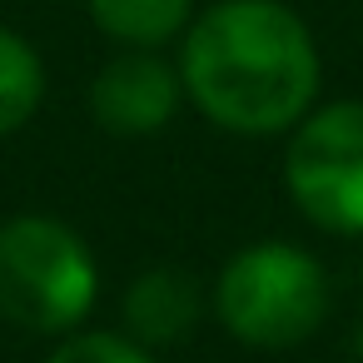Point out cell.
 Here are the masks:
<instances>
[{
    "instance_id": "obj_7",
    "label": "cell",
    "mask_w": 363,
    "mask_h": 363,
    "mask_svg": "<svg viewBox=\"0 0 363 363\" xmlns=\"http://www.w3.org/2000/svg\"><path fill=\"white\" fill-rule=\"evenodd\" d=\"M85 6L105 35L150 50V45H164L169 35L184 30L194 0H85Z\"/></svg>"
},
{
    "instance_id": "obj_3",
    "label": "cell",
    "mask_w": 363,
    "mask_h": 363,
    "mask_svg": "<svg viewBox=\"0 0 363 363\" xmlns=\"http://www.w3.org/2000/svg\"><path fill=\"white\" fill-rule=\"evenodd\" d=\"M219 323L249 348H294L328 313V279L294 244H254L234 254L214 284Z\"/></svg>"
},
{
    "instance_id": "obj_10",
    "label": "cell",
    "mask_w": 363,
    "mask_h": 363,
    "mask_svg": "<svg viewBox=\"0 0 363 363\" xmlns=\"http://www.w3.org/2000/svg\"><path fill=\"white\" fill-rule=\"evenodd\" d=\"M353 348H358V363H363V328H358V338H353Z\"/></svg>"
},
{
    "instance_id": "obj_9",
    "label": "cell",
    "mask_w": 363,
    "mask_h": 363,
    "mask_svg": "<svg viewBox=\"0 0 363 363\" xmlns=\"http://www.w3.org/2000/svg\"><path fill=\"white\" fill-rule=\"evenodd\" d=\"M50 363H155V358L120 333H75L50 353Z\"/></svg>"
},
{
    "instance_id": "obj_5",
    "label": "cell",
    "mask_w": 363,
    "mask_h": 363,
    "mask_svg": "<svg viewBox=\"0 0 363 363\" xmlns=\"http://www.w3.org/2000/svg\"><path fill=\"white\" fill-rule=\"evenodd\" d=\"M179 75L155 55H120L90 85V110L110 135H155L179 110Z\"/></svg>"
},
{
    "instance_id": "obj_6",
    "label": "cell",
    "mask_w": 363,
    "mask_h": 363,
    "mask_svg": "<svg viewBox=\"0 0 363 363\" xmlns=\"http://www.w3.org/2000/svg\"><path fill=\"white\" fill-rule=\"evenodd\" d=\"M125 318H130L135 338H145V343H174L199 318V284L184 269H150V274H140L130 284Z\"/></svg>"
},
{
    "instance_id": "obj_4",
    "label": "cell",
    "mask_w": 363,
    "mask_h": 363,
    "mask_svg": "<svg viewBox=\"0 0 363 363\" xmlns=\"http://www.w3.org/2000/svg\"><path fill=\"white\" fill-rule=\"evenodd\" d=\"M284 184L328 234H363V100H338L298 120Z\"/></svg>"
},
{
    "instance_id": "obj_2",
    "label": "cell",
    "mask_w": 363,
    "mask_h": 363,
    "mask_svg": "<svg viewBox=\"0 0 363 363\" xmlns=\"http://www.w3.org/2000/svg\"><path fill=\"white\" fill-rule=\"evenodd\" d=\"M100 294L85 239L45 214L0 224V313L30 333H70Z\"/></svg>"
},
{
    "instance_id": "obj_8",
    "label": "cell",
    "mask_w": 363,
    "mask_h": 363,
    "mask_svg": "<svg viewBox=\"0 0 363 363\" xmlns=\"http://www.w3.org/2000/svg\"><path fill=\"white\" fill-rule=\"evenodd\" d=\"M45 95V70L40 55L16 35V30H0V135H16Z\"/></svg>"
},
{
    "instance_id": "obj_1",
    "label": "cell",
    "mask_w": 363,
    "mask_h": 363,
    "mask_svg": "<svg viewBox=\"0 0 363 363\" xmlns=\"http://www.w3.org/2000/svg\"><path fill=\"white\" fill-rule=\"evenodd\" d=\"M179 80L219 130L279 135L318 95V50L279 0H219L189 26Z\"/></svg>"
}]
</instances>
